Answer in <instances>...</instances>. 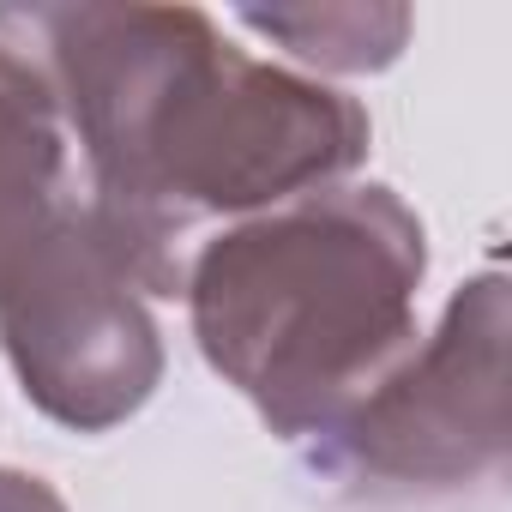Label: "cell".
I'll use <instances>...</instances> for the list:
<instances>
[{"label": "cell", "mask_w": 512, "mask_h": 512, "mask_svg": "<svg viewBox=\"0 0 512 512\" xmlns=\"http://www.w3.org/2000/svg\"><path fill=\"white\" fill-rule=\"evenodd\" d=\"M422 272V217L380 181H338L205 235L181 302L211 374L308 446L416 338Z\"/></svg>", "instance_id": "obj_2"}, {"label": "cell", "mask_w": 512, "mask_h": 512, "mask_svg": "<svg viewBox=\"0 0 512 512\" xmlns=\"http://www.w3.org/2000/svg\"><path fill=\"white\" fill-rule=\"evenodd\" d=\"M241 31L278 43L296 73H380L404 55L416 19L410 7H380V0H326V7H241L229 13Z\"/></svg>", "instance_id": "obj_6"}, {"label": "cell", "mask_w": 512, "mask_h": 512, "mask_svg": "<svg viewBox=\"0 0 512 512\" xmlns=\"http://www.w3.org/2000/svg\"><path fill=\"white\" fill-rule=\"evenodd\" d=\"M0 512H67V500L31 470H0Z\"/></svg>", "instance_id": "obj_7"}, {"label": "cell", "mask_w": 512, "mask_h": 512, "mask_svg": "<svg viewBox=\"0 0 512 512\" xmlns=\"http://www.w3.org/2000/svg\"><path fill=\"white\" fill-rule=\"evenodd\" d=\"M302 452L338 488L494 482L506 470V278H464L440 326L410 338Z\"/></svg>", "instance_id": "obj_3"}, {"label": "cell", "mask_w": 512, "mask_h": 512, "mask_svg": "<svg viewBox=\"0 0 512 512\" xmlns=\"http://www.w3.org/2000/svg\"><path fill=\"white\" fill-rule=\"evenodd\" d=\"M0 43L49 85L79 199L151 302L181 296L205 235L350 181L374 145L350 91L199 7H0Z\"/></svg>", "instance_id": "obj_1"}, {"label": "cell", "mask_w": 512, "mask_h": 512, "mask_svg": "<svg viewBox=\"0 0 512 512\" xmlns=\"http://www.w3.org/2000/svg\"><path fill=\"white\" fill-rule=\"evenodd\" d=\"M0 350L25 398L73 434H109L151 404L163 380V332L85 199L0 290Z\"/></svg>", "instance_id": "obj_4"}, {"label": "cell", "mask_w": 512, "mask_h": 512, "mask_svg": "<svg viewBox=\"0 0 512 512\" xmlns=\"http://www.w3.org/2000/svg\"><path fill=\"white\" fill-rule=\"evenodd\" d=\"M79 205V169L61 109L37 67L0 43V290Z\"/></svg>", "instance_id": "obj_5"}]
</instances>
